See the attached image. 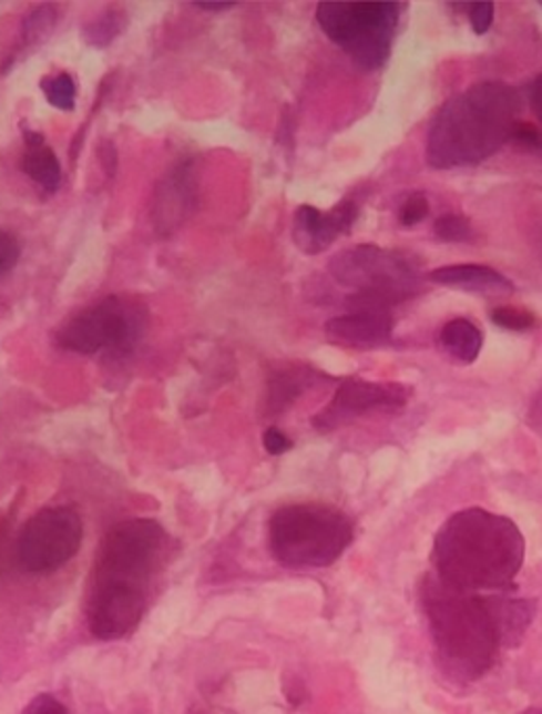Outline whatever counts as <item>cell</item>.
Segmentation results:
<instances>
[{
	"label": "cell",
	"instance_id": "1",
	"mask_svg": "<svg viewBox=\"0 0 542 714\" xmlns=\"http://www.w3.org/2000/svg\"><path fill=\"white\" fill-rule=\"evenodd\" d=\"M524 560L525 539L518 524L482 508L452 513L431 551L433 574L471 593L509 591Z\"/></svg>",
	"mask_w": 542,
	"mask_h": 714
},
{
	"label": "cell",
	"instance_id": "2",
	"mask_svg": "<svg viewBox=\"0 0 542 714\" xmlns=\"http://www.w3.org/2000/svg\"><path fill=\"white\" fill-rule=\"evenodd\" d=\"M421 605L444 671L466 681L484 677L503 647L494 593H471L428 574Z\"/></svg>",
	"mask_w": 542,
	"mask_h": 714
},
{
	"label": "cell",
	"instance_id": "3",
	"mask_svg": "<svg viewBox=\"0 0 542 714\" xmlns=\"http://www.w3.org/2000/svg\"><path fill=\"white\" fill-rule=\"evenodd\" d=\"M522 96L505 82H480L452 96L431 122L428 164L436 170L475 166L511 141Z\"/></svg>",
	"mask_w": 542,
	"mask_h": 714
},
{
	"label": "cell",
	"instance_id": "4",
	"mask_svg": "<svg viewBox=\"0 0 542 714\" xmlns=\"http://www.w3.org/2000/svg\"><path fill=\"white\" fill-rule=\"evenodd\" d=\"M166 541V530L150 518L115 524L96 551L89 595L147 605V586Z\"/></svg>",
	"mask_w": 542,
	"mask_h": 714
},
{
	"label": "cell",
	"instance_id": "5",
	"mask_svg": "<svg viewBox=\"0 0 542 714\" xmlns=\"http://www.w3.org/2000/svg\"><path fill=\"white\" fill-rule=\"evenodd\" d=\"M352 541V520L331 506H285L268 520V547L283 568L308 570L336 564Z\"/></svg>",
	"mask_w": 542,
	"mask_h": 714
},
{
	"label": "cell",
	"instance_id": "6",
	"mask_svg": "<svg viewBox=\"0 0 542 714\" xmlns=\"http://www.w3.org/2000/svg\"><path fill=\"white\" fill-rule=\"evenodd\" d=\"M329 273L339 285L355 289L346 302L350 310H381L409 300L421 287V263L412 254L356 245L329 263Z\"/></svg>",
	"mask_w": 542,
	"mask_h": 714
},
{
	"label": "cell",
	"instance_id": "7",
	"mask_svg": "<svg viewBox=\"0 0 542 714\" xmlns=\"http://www.w3.org/2000/svg\"><path fill=\"white\" fill-rule=\"evenodd\" d=\"M398 2H320L317 21L325 37L352 57L362 70H379L392 53Z\"/></svg>",
	"mask_w": 542,
	"mask_h": 714
},
{
	"label": "cell",
	"instance_id": "8",
	"mask_svg": "<svg viewBox=\"0 0 542 714\" xmlns=\"http://www.w3.org/2000/svg\"><path fill=\"white\" fill-rule=\"evenodd\" d=\"M145 323L147 313L139 302L112 296L65 320L57 332V344L75 355H122L143 338Z\"/></svg>",
	"mask_w": 542,
	"mask_h": 714
},
{
	"label": "cell",
	"instance_id": "9",
	"mask_svg": "<svg viewBox=\"0 0 542 714\" xmlns=\"http://www.w3.org/2000/svg\"><path fill=\"white\" fill-rule=\"evenodd\" d=\"M82 539L84 528L75 509H40L21 528L13 545V555L23 572L47 574L75 558Z\"/></svg>",
	"mask_w": 542,
	"mask_h": 714
},
{
	"label": "cell",
	"instance_id": "10",
	"mask_svg": "<svg viewBox=\"0 0 542 714\" xmlns=\"http://www.w3.org/2000/svg\"><path fill=\"white\" fill-rule=\"evenodd\" d=\"M409 396L411 390L402 384L346 379L313 424L320 432H331L371 411H398L407 405Z\"/></svg>",
	"mask_w": 542,
	"mask_h": 714
},
{
	"label": "cell",
	"instance_id": "11",
	"mask_svg": "<svg viewBox=\"0 0 542 714\" xmlns=\"http://www.w3.org/2000/svg\"><path fill=\"white\" fill-rule=\"evenodd\" d=\"M358 218L355 200H341L334 210L320 212L318 207L299 206L294 214L292 237L294 244L308 256H317L336 242L339 235H348Z\"/></svg>",
	"mask_w": 542,
	"mask_h": 714
},
{
	"label": "cell",
	"instance_id": "12",
	"mask_svg": "<svg viewBox=\"0 0 542 714\" xmlns=\"http://www.w3.org/2000/svg\"><path fill=\"white\" fill-rule=\"evenodd\" d=\"M325 334L339 344L369 348L392 338V317L381 310H350L325 323Z\"/></svg>",
	"mask_w": 542,
	"mask_h": 714
},
{
	"label": "cell",
	"instance_id": "13",
	"mask_svg": "<svg viewBox=\"0 0 542 714\" xmlns=\"http://www.w3.org/2000/svg\"><path fill=\"white\" fill-rule=\"evenodd\" d=\"M428 279L452 289H463L473 294H511L513 283L484 264H450L431 271Z\"/></svg>",
	"mask_w": 542,
	"mask_h": 714
},
{
	"label": "cell",
	"instance_id": "14",
	"mask_svg": "<svg viewBox=\"0 0 542 714\" xmlns=\"http://www.w3.org/2000/svg\"><path fill=\"white\" fill-rule=\"evenodd\" d=\"M21 170L44 191H55L61 185V164L57 160L55 151L44 143L42 134L38 132L25 134Z\"/></svg>",
	"mask_w": 542,
	"mask_h": 714
},
{
	"label": "cell",
	"instance_id": "15",
	"mask_svg": "<svg viewBox=\"0 0 542 714\" xmlns=\"http://www.w3.org/2000/svg\"><path fill=\"white\" fill-rule=\"evenodd\" d=\"M440 348L447 353L452 360L471 365L480 357L484 346V334L482 329L469 319H452L440 329Z\"/></svg>",
	"mask_w": 542,
	"mask_h": 714
},
{
	"label": "cell",
	"instance_id": "16",
	"mask_svg": "<svg viewBox=\"0 0 542 714\" xmlns=\"http://www.w3.org/2000/svg\"><path fill=\"white\" fill-rule=\"evenodd\" d=\"M494 602H497V614H499L501 635H503V647H515L524 640L530 622L536 616V602L525 598H511L507 591L497 593Z\"/></svg>",
	"mask_w": 542,
	"mask_h": 714
},
{
	"label": "cell",
	"instance_id": "17",
	"mask_svg": "<svg viewBox=\"0 0 542 714\" xmlns=\"http://www.w3.org/2000/svg\"><path fill=\"white\" fill-rule=\"evenodd\" d=\"M42 93L47 96V101L57 110H61V112H72L75 108L78 89H75L74 78L65 74V72L44 78L42 80Z\"/></svg>",
	"mask_w": 542,
	"mask_h": 714
},
{
	"label": "cell",
	"instance_id": "18",
	"mask_svg": "<svg viewBox=\"0 0 542 714\" xmlns=\"http://www.w3.org/2000/svg\"><path fill=\"white\" fill-rule=\"evenodd\" d=\"M122 28H124V16H120L117 9H110L99 18H94L91 23H86L82 34L93 47H108L113 38H117L122 32Z\"/></svg>",
	"mask_w": 542,
	"mask_h": 714
},
{
	"label": "cell",
	"instance_id": "19",
	"mask_svg": "<svg viewBox=\"0 0 542 714\" xmlns=\"http://www.w3.org/2000/svg\"><path fill=\"white\" fill-rule=\"evenodd\" d=\"M433 233L440 242H449V244H461V242H469L473 235L471 223L466 216L461 214H444L440 218H436L433 223Z\"/></svg>",
	"mask_w": 542,
	"mask_h": 714
},
{
	"label": "cell",
	"instance_id": "20",
	"mask_svg": "<svg viewBox=\"0 0 542 714\" xmlns=\"http://www.w3.org/2000/svg\"><path fill=\"white\" fill-rule=\"evenodd\" d=\"M53 23H55V7L53 4H44V7H38L37 11L28 18L25 21V28H23V42L30 47H34L38 40L49 37V32L53 30Z\"/></svg>",
	"mask_w": 542,
	"mask_h": 714
},
{
	"label": "cell",
	"instance_id": "21",
	"mask_svg": "<svg viewBox=\"0 0 542 714\" xmlns=\"http://www.w3.org/2000/svg\"><path fill=\"white\" fill-rule=\"evenodd\" d=\"M490 319L494 320L497 325L511 329V332H525L530 327H534V315L522 310V308H513V306H499L490 313Z\"/></svg>",
	"mask_w": 542,
	"mask_h": 714
},
{
	"label": "cell",
	"instance_id": "22",
	"mask_svg": "<svg viewBox=\"0 0 542 714\" xmlns=\"http://www.w3.org/2000/svg\"><path fill=\"white\" fill-rule=\"evenodd\" d=\"M428 214H430L428 197L423 193H412L411 197H407L405 204L400 206L398 218H400V225L415 226L419 225Z\"/></svg>",
	"mask_w": 542,
	"mask_h": 714
},
{
	"label": "cell",
	"instance_id": "23",
	"mask_svg": "<svg viewBox=\"0 0 542 714\" xmlns=\"http://www.w3.org/2000/svg\"><path fill=\"white\" fill-rule=\"evenodd\" d=\"M19 256H21V245L18 237L0 228V277L11 273L18 266Z\"/></svg>",
	"mask_w": 542,
	"mask_h": 714
},
{
	"label": "cell",
	"instance_id": "24",
	"mask_svg": "<svg viewBox=\"0 0 542 714\" xmlns=\"http://www.w3.org/2000/svg\"><path fill=\"white\" fill-rule=\"evenodd\" d=\"M469 21H471V30L482 37L487 34L494 21V4L492 2H478V4H469Z\"/></svg>",
	"mask_w": 542,
	"mask_h": 714
},
{
	"label": "cell",
	"instance_id": "25",
	"mask_svg": "<svg viewBox=\"0 0 542 714\" xmlns=\"http://www.w3.org/2000/svg\"><path fill=\"white\" fill-rule=\"evenodd\" d=\"M21 714H68V708L57 697L40 694L25 706V711Z\"/></svg>",
	"mask_w": 542,
	"mask_h": 714
},
{
	"label": "cell",
	"instance_id": "26",
	"mask_svg": "<svg viewBox=\"0 0 542 714\" xmlns=\"http://www.w3.org/2000/svg\"><path fill=\"white\" fill-rule=\"evenodd\" d=\"M263 445L266 452H270V455H283L294 447V442L280 432L279 428H268L264 432Z\"/></svg>",
	"mask_w": 542,
	"mask_h": 714
},
{
	"label": "cell",
	"instance_id": "27",
	"mask_svg": "<svg viewBox=\"0 0 542 714\" xmlns=\"http://www.w3.org/2000/svg\"><path fill=\"white\" fill-rule=\"evenodd\" d=\"M530 108H532V113L536 115L539 120V150L542 151V74L532 82V89H530Z\"/></svg>",
	"mask_w": 542,
	"mask_h": 714
},
{
	"label": "cell",
	"instance_id": "28",
	"mask_svg": "<svg viewBox=\"0 0 542 714\" xmlns=\"http://www.w3.org/2000/svg\"><path fill=\"white\" fill-rule=\"evenodd\" d=\"M200 11H212V13H223V11H228L233 9L235 4L233 2H200L195 4Z\"/></svg>",
	"mask_w": 542,
	"mask_h": 714
},
{
	"label": "cell",
	"instance_id": "29",
	"mask_svg": "<svg viewBox=\"0 0 542 714\" xmlns=\"http://www.w3.org/2000/svg\"><path fill=\"white\" fill-rule=\"evenodd\" d=\"M522 714H542V706H539V708H528Z\"/></svg>",
	"mask_w": 542,
	"mask_h": 714
}]
</instances>
